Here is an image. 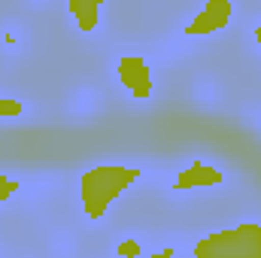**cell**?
I'll use <instances>...</instances> for the list:
<instances>
[{"mask_svg":"<svg viewBox=\"0 0 261 258\" xmlns=\"http://www.w3.org/2000/svg\"><path fill=\"white\" fill-rule=\"evenodd\" d=\"M143 176V167L134 164H94L79 176V200H82V213L88 222H100L107 216V210L130 192V186H137Z\"/></svg>","mask_w":261,"mask_h":258,"instance_id":"6da1fadb","label":"cell"},{"mask_svg":"<svg viewBox=\"0 0 261 258\" xmlns=\"http://www.w3.org/2000/svg\"><path fill=\"white\" fill-rule=\"evenodd\" d=\"M195 258H261V222H237L192 246Z\"/></svg>","mask_w":261,"mask_h":258,"instance_id":"7a4b0ae2","label":"cell"},{"mask_svg":"<svg viewBox=\"0 0 261 258\" xmlns=\"http://www.w3.org/2000/svg\"><path fill=\"white\" fill-rule=\"evenodd\" d=\"M234 18V0H206L195 12V18L182 28V37L200 40V37H213L222 34Z\"/></svg>","mask_w":261,"mask_h":258,"instance_id":"3957f363","label":"cell"},{"mask_svg":"<svg viewBox=\"0 0 261 258\" xmlns=\"http://www.w3.org/2000/svg\"><path fill=\"white\" fill-rule=\"evenodd\" d=\"M116 76L119 82L128 88L134 100H149L155 94V76H152V64L143 55H122L116 61Z\"/></svg>","mask_w":261,"mask_h":258,"instance_id":"277c9868","label":"cell"},{"mask_svg":"<svg viewBox=\"0 0 261 258\" xmlns=\"http://www.w3.org/2000/svg\"><path fill=\"white\" fill-rule=\"evenodd\" d=\"M228 179V173L225 170H219L216 164H210V161H192L189 167H182L179 173H176V179H173V192H195L200 186H222Z\"/></svg>","mask_w":261,"mask_h":258,"instance_id":"5b68a950","label":"cell"},{"mask_svg":"<svg viewBox=\"0 0 261 258\" xmlns=\"http://www.w3.org/2000/svg\"><path fill=\"white\" fill-rule=\"evenodd\" d=\"M107 0H67V12L73 18V24L82 34H94L100 28V9Z\"/></svg>","mask_w":261,"mask_h":258,"instance_id":"8992f818","label":"cell"},{"mask_svg":"<svg viewBox=\"0 0 261 258\" xmlns=\"http://www.w3.org/2000/svg\"><path fill=\"white\" fill-rule=\"evenodd\" d=\"M24 104L18 97H0V119H21Z\"/></svg>","mask_w":261,"mask_h":258,"instance_id":"52a82bcc","label":"cell"},{"mask_svg":"<svg viewBox=\"0 0 261 258\" xmlns=\"http://www.w3.org/2000/svg\"><path fill=\"white\" fill-rule=\"evenodd\" d=\"M21 189V183L15 179V176H6V173H0V203H6L12 194H18Z\"/></svg>","mask_w":261,"mask_h":258,"instance_id":"ba28073f","label":"cell"},{"mask_svg":"<svg viewBox=\"0 0 261 258\" xmlns=\"http://www.w3.org/2000/svg\"><path fill=\"white\" fill-rule=\"evenodd\" d=\"M113 252H116V255H130V258H140L143 255V252H146V249H143V243H140V240H122V243H116V249H113Z\"/></svg>","mask_w":261,"mask_h":258,"instance_id":"9c48e42d","label":"cell"},{"mask_svg":"<svg viewBox=\"0 0 261 258\" xmlns=\"http://www.w3.org/2000/svg\"><path fill=\"white\" fill-rule=\"evenodd\" d=\"M176 255V246H161V249H155L152 258H173Z\"/></svg>","mask_w":261,"mask_h":258,"instance_id":"30bf717a","label":"cell"},{"mask_svg":"<svg viewBox=\"0 0 261 258\" xmlns=\"http://www.w3.org/2000/svg\"><path fill=\"white\" fill-rule=\"evenodd\" d=\"M252 40H255V43L261 46V21L255 24V28H252Z\"/></svg>","mask_w":261,"mask_h":258,"instance_id":"8fae6325","label":"cell"}]
</instances>
